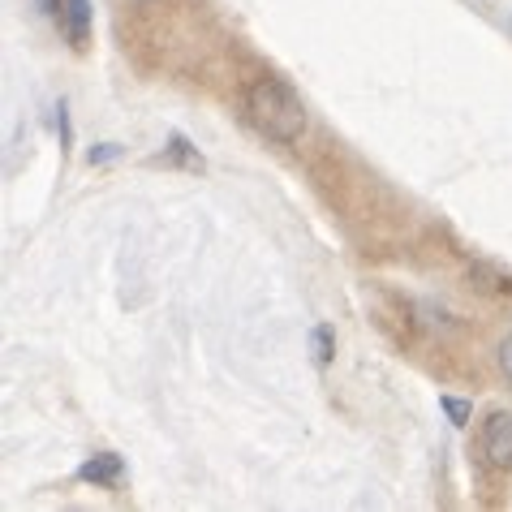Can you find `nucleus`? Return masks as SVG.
Here are the masks:
<instances>
[{
  "label": "nucleus",
  "instance_id": "f257e3e1",
  "mask_svg": "<svg viewBox=\"0 0 512 512\" xmlns=\"http://www.w3.org/2000/svg\"><path fill=\"white\" fill-rule=\"evenodd\" d=\"M246 121L263 138L289 147V142H297L302 130H306V104L284 78L263 74V78H254L246 87Z\"/></svg>",
  "mask_w": 512,
  "mask_h": 512
},
{
  "label": "nucleus",
  "instance_id": "f03ea898",
  "mask_svg": "<svg viewBox=\"0 0 512 512\" xmlns=\"http://www.w3.org/2000/svg\"><path fill=\"white\" fill-rule=\"evenodd\" d=\"M482 457H487V465L495 469H512V414H504V409H495V414L482 422Z\"/></svg>",
  "mask_w": 512,
  "mask_h": 512
},
{
  "label": "nucleus",
  "instance_id": "7ed1b4c3",
  "mask_svg": "<svg viewBox=\"0 0 512 512\" xmlns=\"http://www.w3.org/2000/svg\"><path fill=\"white\" fill-rule=\"evenodd\" d=\"M61 26H65V35L74 39V48H87V39H91V0H65Z\"/></svg>",
  "mask_w": 512,
  "mask_h": 512
},
{
  "label": "nucleus",
  "instance_id": "20e7f679",
  "mask_svg": "<svg viewBox=\"0 0 512 512\" xmlns=\"http://www.w3.org/2000/svg\"><path fill=\"white\" fill-rule=\"evenodd\" d=\"M82 482H95V487H112V482L121 478V457H112V452H104V457H95L78 469Z\"/></svg>",
  "mask_w": 512,
  "mask_h": 512
},
{
  "label": "nucleus",
  "instance_id": "39448f33",
  "mask_svg": "<svg viewBox=\"0 0 512 512\" xmlns=\"http://www.w3.org/2000/svg\"><path fill=\"white\" fill-rule=\"evenodd\" d=\"M444 409H448V418L457 422V426L469 422V405H465V401H452V396H444Z\"/></svg>",
  "mask_w": 512,
  "mask_h": 512
},
{
  "label": "nucleus",
  "instance_id": "423d86ee",
  "mask_svg": "<svg viewBox=\"0 0 512 512\" xmlns=\"http://www.w3.org/2000/svg\"><path fill=\"white\" fill-rule=\"evenodd\" d=\"M315 340H319V362H332V327H319Z\"/></svg>",
  "mask_w": 512,
  "mask_h": 512
},
{
  "label": "nucleus",
  "instance_id": "0eeeda50",
  "mask_svg": "<svg viewBox=\"0 0 512 512\" xmlns=\"http://www.w3.org/2000/svg\"><path fill=\"white\" fill-rule=\"evenodd\" d=\"M35 5H39V9H44V13H48V18H52V22H61V13H65V0H35Z\"/></svg>",
  "mask_w": 512,
  "mask_h": 512
},
{
  "label": "nucleus",
  "instance_id": "6e6552de",
  "mask_svg": "<svg viewBox=\"0 0 512 512\" xmlns=\"http://www.w3.org/2000/svg\"><path fill=\"white\" fill-rule=\"evenodd\" d=\"M500 366H504V375L512 379V336H508L504 345H500Z\"/></svg>",
  "mask_w": 512,
  "mask_h": 512
}]
</instances>
